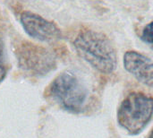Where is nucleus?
Masks as SVG:
<instances>
[{
	"label": "nucleus",
	"mask_w": 153,
	"mask_h": 138,
	"mask_svg": "<svg viewBox=\"0 0 153 138\" xmlns=\"http://www.w3.org/2000/svg\"><path fill=\"white\" fill-rule=\"evenodd\" d=\"M79 56L97 71L109 75L117 65V55L110 39L103 32L86 29L81 31L74 40Z\"/></svg>",
	"instance_id": "1"
},
{
	"label": "nucleus",
	"mask_w": 153,
	"mask_h": 138,
	"mask_svg": "<svg viewBox=\"0 0 153 138\" xmlns=\"http://www.w3.org/2000/svg\"><path fill=\"white\" fill-rule=\"evenodd\" d=\"M153 116V99L142 92H131L117 110L118 125L128 134L142 133Z\"/></svg>",
	"instance_id": "2"
},
{
	"label": "nucleus",
	"mask_w": 153,
	"mask_h": 138,
	"mask_svg": "<svg viewBox=\"0 0 153 138\" xmlns=\"http://www.w3.org/2000/svg\"><path fill=\"white\" fill-rule=\"evenodd\" d=\"M48 92L63 109L75 113L82 110L88 96L85 85L71 71L60 73L49 84Z\"/></svg>",
	"instance_id": "3"
},
{
	"label": "nucleus",
	"mask_w": 153,
	"mask_h": 138,
	"mask_svg": "<svg viewBox=\"0 0 153 138\" xmlns=\"http://www.w3.org/2000/svg\"><path fill=\"white\" fill-rule=\"evenodd\" d=\"M15 56L20 68L35 76H43L56 66V58L48 49L29 40H22L16 45Z\"/></svg>",
	"instance_id": "4"
},
{
	"label": "nucleus",
	"mask_w": 153,
	"mask_h": 138,
	"mask_svg": "<svg viewBox=\"0 0 153 138\" xmlns=\"http://www.w3.org/2000/svg\"><path fill=\"white\" fill-rule=\"evenodd\" d=\"M20 22L25 32L33 40L52 42L62 38V31L54 22L33 12L23 11L21 13Z\"/></svg>",
	"instance_id": "5"
},
{
	"label": "nucleus",
	"mask_w": 153,
	"mask_h": 138,
	"mask_svg": "<svg viewBox=\"0 0 153 138\" xmlns=\"http://www.w3.org/2000/svg\"><path fill=\"white\" fill-rule=\"evenodd\" d=\"M125 69L141 84L153 88V60L149 57L134 51L124 55Z\"/></svg>",
	"instance_id": "6"
},
{
	"label": "nucleus",
	"mask_w": 153,
	"mask_h": 138,
	"mask_svg": "<svg viewBox=\"0 0 153 138\" xmlns=\"http://www.w3.org/2000/svg\"><path fill=\"white\" fill-rule=\"evenodd\" d=\"M141 40L153 47V21L144 26L141 35Z\"/></svg>",
	"instance_id": "7"
},
{
	"label": "nucleus",
	"mask_w": 153,
	"mask_h": 138,
	"mask_svg": "<svg viewBox=\"0 0 153 138\" xmlns=\"http://www.w3.org/2000/svg\"><path fill=\"white\" fill-rule=\"evenodd\" d=\"M7 74V66L4 56V49L2 40H0V83H2Z\"/></svg>",
	"instance_id": "8"
},
{
	"label": "nucleus",
	"mask_w": 153,
	"mask_h": 138,
	"mask_svg": "<svg viewBox=\"0 0 153 138\" xmlns=\"http://www.w3.org/2000/svg\"><path fill=\"white\" fill-rule=\"evenodd\" d=\"M148 138H153V130L152 131V133L150 134V136H149V137Z\"/></svg>",
	"instance_id": "9"
}]
</instances>
